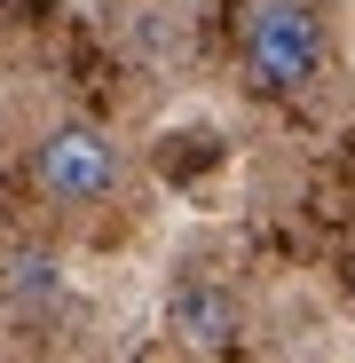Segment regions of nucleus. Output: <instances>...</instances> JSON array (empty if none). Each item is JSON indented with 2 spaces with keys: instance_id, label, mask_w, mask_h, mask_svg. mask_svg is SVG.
<instances>
[{
  "instance_id": "f257e3e1",
  "label": "nucleus",
  "mask_w": 355,
  "mask_h": 363,
  "mask_svg": "<svg viewBox=\"0 0 355 363\" xmlns=\"http://www.w3.org/2000/svg\"><path fill=\"white\" fill-rule=\"evenodd\" d=\"M245 72L269 95H300L324 72V16H316V0H253V16H245Z\"/></svg>"
},
{
  "instance_id": "f03ea898",
  "label": "nucleus",
  "mask_w": 355,
  "mask_h": 363,
  "mask_svg": "<svg viewBox=\"0 0 355 363\" xmlns=\"http://www.w3.org/2000/svg\"><path fill=\"white\" fill-rule=\"evenodd\" d=\"M32 174H40V190L55 198V206H103L111 190H118V143L103 135V127H55V135H40V158H32Z\"/></svg>"
},
{
  "instance_id": "20e7f679",
  "label": "nucleus",
  "mask_w": 355,
  "mask_h": 363,
  "mask_svg": "<svg viewBox=\"0 0 355 363\" xmlns=\"http://www.w3.org/2000/svg\"><path fill=\"white\" fill-rule=\"evenodd\" d=\"M9 292H16V300H47V292H55V261H47V253H16V261H9Z\"/></svg>"
},
{
  "instance_id": "7ed1b4c3",
  "label": "nucleus",
  "mask_w": 355,
  "mask_h": 363,
  "mask_svg": "<svg viewBox=\"0 0 355 363\" xmlns=\"http://www.w3.org/2000/svg\"><path fill=\"white\" fill-rule=\"evenodd\" d=\"M166 332L182 340V347H198V355H221L237 332H245V308H237L229 284H213V277H182V284L166 292Z\"/></svg>"
}]
</instances>
